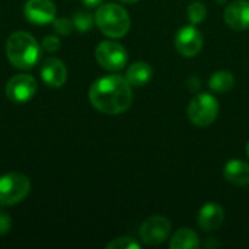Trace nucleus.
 I'll use <instances>...</instances> for the list:
<instances>
[{
  "instance_id": "f257e3e1",
  "label": "nucleus",
  "mask_w": 249,
  "mask_h": 249,
  "mask_svg": "<svg viewBox=\"0 0 249 249\" xmlns=\"http://www.w3.org/2000/svg\"><path fill=\"white\" fill-rule=\"evenodd\" d=\"M89 101L95 109L107 115L125 112L133 102L131 85L125 77L111 74L98 79L89 89Z\"/></svg>"
},
{
  "instance_id": "f03ea898",
  "label": "nucleus",
  "mask_w": 249,
  "mask_h": 249,
  "mask_svg": "<svg viewBox=\"0 0 249 249\" xmlns=\"http://www.w3.org/2000/svg\"><path fill=\"white\" fill-rule=\"evenodd\" d=\"M6 55L13 67L28 70L41 60L42 48L31 34L19 31L7 38Z\"/></svg>"
},
{
  "instance_id": "7ed1b4c3",
  "label": "nucleus",
  "mask_w": 249,
  "mask_h": 249,
  "mask_svg": "<svg viewBox=\"0 0 249 249\" xmlns=\"http://www.w3.org/2000/svg\"><path fill=\"white\" fill-rule=\"evenodd\" d=\"M95 23L99 31L109 38L124 36L131 25L128 12L117 3L101 4L95 13Z\"/></svg>"
},
{
  "instance_id": "20e7f679",
  "label": "nucleus",
  "mask_w": 249,
  "mask_h": 249,
  "mask_svg": "<svg viewBox=\"0 0 249 249\" xmlns=\"http://www.w3.org/2000/svg\"><path fill=\"white\" fill-rule=\"evenodd\" d=\"M219 102L217 99L210 95V93H198L196 95L190 104H188V109H187V115L188 120L198 127H207L210 124H213L219 115Z\"/></svg>"
},
{
  "instance_id": "39448f33",
  "label": "nucleus",
  "mask_w": 249,
  "mask_h": 249,
  "mask_svg": "<svg viewBox=\"0 0 249 249\" xmlns=\"http://www.w3.org/2000/svg\"><path fill=\"white\" fill-rule=\"evenodd\" d=\"M31 190V181L19 172H9L0 177V204L15 206L20 203Z\"/></svg>"
},
{
  "instance_id": "423d86ee",
  "label": "nucleus",
  "mask_w": 249,
  "mask_h": 249,
  "mask_svg": "<svg viewBox=\"0 0 249 249\" xmlns=\"http://www.w3.org/2000/svg\"><path fill=\"white\" fill-rule=\"evenodd\" d=\"M95 57L99 66L109 71L121 70L128 60L125 48L115 41H102L95 50Z\"/></svg>"
},
{
  "instance_id": "0eeeda50",
  "label": "nucleus",
  "mask_w": 249,
  "mask_h": 249,
  "mask_svg": "<svg viewBox=\"0 0 249 249\" xmlns=\"http://www.w3.org/2000/svg\"><path fill=\"white\" fill-rule=\"evenodd\" d=\"M171 220L165 216H152L143 222L140 228V238L146 245H160L169 238Z\"/></svg>"
},
{
  "instance_id": "6e6552de",
  "label": "nucleus",
  "mask_w": 249,
  "mask_h": 249,
  "mask_svg": "<svg viewBox=\"0 0 249 249\" xmlns=\"http://www.w3.org/2000/svg\"><path fill=\"white\" fill-rule=\"evenodd\" d=\"M204 45L203 34L194 26H182L175 35V48L184 57H196Z\"/></svg>"
},
{
  "instance_id": "1a4fd4ad",
  "label": "nucleus",
  "mask_w": 249,
  "mask_h": 249,
  "mask_svg": "<svg viewBox=\"0 0 249 249\" xmlns=\"http://www.w3.org/2000/svg\"><path fill=\"white\" fill-rule=\"evenodd\" d=\"M36 92V80L29 74H16L6 85V95L16 104H25L34 98Z\"/></svg>"
},
{
  "instance_id": "9d476101",
  "label": "nucleus",
  "mask_w": 249,
  "mask_h": 249,
  "mask_svg": "<svg viewBox=\"0 0 249 249\" xmlns=\"http://www.w3.org/2000/svg\"><path fill=\"white\" fill-rule=\"evenodd\" d=\"M25 18L35 25L51 23L57 16L55 4L51 0H28L23 6Z\"/></svg>"
},
{
  "instance_id": "9b49d317",
  "label": "nucleus",
  "mask_w": 249,
  "mask_h": 249,
  "mask_svg": "<svg viewBox=\"0 0 249 249\" xmlns=\"http://www.w3.org/2000/svg\"><path fill=\"white\" fill-rule=\"evenodd\" d=\"M41 77L51 88H61L67 80V69L60 58L48 57L42 61Z\"/></svg>"
},
{
  "instance_id": "f8f14e48",
  "label": "nucleus",
  "mask_w": 249,
  "mask_h": 249,
  "mask_svg": "<svg viewBox=\"0 0 249 249\" xmlns=\"http://www.w3.org/2000/svg\"><path fill=\"white\" fill-rule=\"evenodd\" d=\"M225 22L235 31L249 29V0H236L225 9Z\"/></svg>"
},
{
  "instance_id": "ddd939ff",
  "label": "nucleus",
  "mask_w": 249,
  "mask_h": 249,
  "mask_svg": "<svg viewBox=\"0 0 249 249\" xmlns=\"http://www.w3.org/2000/svg\"><path fill=\"white\" fill-rule=\"evenodd\" d=\"M197 222H198V226L206 232L216 231L225 222V210L222 206L216 203H207L200 209Z\"/></svg>"
},
{
  "instance_id": "4468645a",
  "label": "nucleus",
  "mask_w": 249,
  "mask_h": 249,
  "mask_svg": "<svg viewBox=\"0 0 249 249\" xmlns=\"http://www.w3.org/2000/svg\"><path fill=\"white\" fill-rule=\"evenodd\" d=\"M223 177L228 182L238 185V187H245L249 184V163L239 160V159H232L229 160L225 168H223Z\"/></svg>"
},
{
  "instance_id": "2eb2a0df",
  "label": "nucleus",
  "mask_w": 249,
  "mask_h": 249,
  "mask_svg": "<svg viewBox=\"0 0 249 249\" xmlns=\"http://www.w3.org/2000/svg\"><path fill=\"white\" fill-rule=\"evenodd\" d=\"M153 76V70L150 67V64H147L146 61H136L133 63L125 73V79L131 86L136 88H142L144 85H147L150 82Z\"/></svg>"
},
{
  "instance_id": "dca6fc26",
  "label": "nucleus",
  "mask_w": 249,
  "mask_h": 249,
  "mask_svg": "<svg viewBox=\"0 0 249 249\" xmlns=\"http://www.w3.org/2000/svg\"><path fill=\"white\" fill-rule=\"evenodd\" d=\"M171 249H198L200 248V238L198 235L188 228H182L174 233L169 242Z\"/></svg>"
},
{
  "instance_id": "f3484780",
  "label": "nucleus",
  "mask_w": 249,
  "mask_h": 249,
  "mask_svg": "<svg viewBox=\"0 0 249 249\" xmlns=\"http://www.w3.org/2000/svg\"><path fill=\"white\" fill-rule=\"evenodd\" d=\"M233 85H235V76L228 70H219L213 73L209 79V88L216 93L229 92L233 88Z\"/></svg>"
},
{
  "instance_id": "a211bd4d",
  "label": "nucleus",
  "mask_w": 249,
  "mask_h": 249,
  "mask_svg": "<svg viewBox=\"0 0 249 249\" xmlns=\"http://www.w3.org/2000/svg\"><path fill=\"white\" fill-rule=\"evenodd\" d=\"M187 16H188V20L193 25H198V23H201L206 19L207 7L201 1H194V3H191L187 7Z\"/></svg>"
},
{
  "instance_id": "6ab92c4d",
  "label": "nucleus",
  "mask_w": 249,
  "mask_h": 249,
  "mask_svg": "<svg viewBox=\"0 0 249 249\" xmlns=\"http://www.w3.org/2000/svg\"><path fill=\"white\" fill-rule=\"evenodd\" d=\"M71 20H73L74 29H77L79 32H88L90 31L95 22V16H92L88 12H76Z\"/></svg>"
},
{
  "instance_id": "aec40b11",
  "label": "nucleus",
  "mask_w": 249,
  "mask_h": 249,
  "mask_svg": "<svg viewBox=\"0 0 249 249\" xmlns=\"http://www.w3.org/2000/svg\"><path fill=\"white\" fill-rule=\"evenodd\" d=\"M107 249H140V244L131 236H121L111 241L107 245Z\"/></svg>"
},
{
  "instance_id": "412c9836",
  "label": "nucleus",
  "mask_w": 249,
  "mask_h": 249,
  "mask_svg": "<svg viewBox=\"0 0 249 249\" xmlns=\"http://www.w3.org/2000/svg\"><path fill=\"white\" fill-rule=\"evenodd\" d=\"M53 23H54V31L60 35H69L74 29L73 20L69 18H55Z\"/></svg>"
},
{
  "instance_id": "4be33fe9",
  "label": "nucleus",
  "mask_w": 249,
  "mask_h": 249,
  "mask_svg": "<svg viewBox=\"0 0 249 249\" xmlns=\"http://www.w3.org/2000/svg\"><path fill=\"white\" fill-rule=\"evenodd\" d=\"M60 47H61V42H60V39H58L57 36H54V35H47V36L42 39V42H41V48H42V51H45V53H55V51L60 50Z\"/></svg>"
},
{
  "instance_id": "5701e85b",
  "label": "nucleus",
  "mask_w": 249,
  "mask_h": 249,
  "mask_svg": "<svg viewBox=\"0 0 249 249\" xmlns=\"http://www.w3.org/2000/svg\"><path fill=\"white\" fill-rule=\"evenodd\" d=\"M10 229H12V219H10V216L6 212L0 210V236L6 235Z\"/></svg>"
},
{
  "instance_id": "b1692460",
  "label": "nucleus",
  "mask_w": 249,
  "mask_h": 249,
  "mask_svg": "<svg viewBox=\"0 0 249 249\" xmlns=\"http://www.w3.org/2000/svg\"><path fill=\"white\" fill-rule=\"evenodd\" d=\"M82 3L88 7H96V6H101L102 0H82Z\"/></svg>"
},
{
  "instance_id": "393cba45",
  "label": "nucleus",
  "mask_w": 249,
  "mask_h": 249,
  "mask_svg": "<svg viewBox=\"0 0 249 249\" xmlns=\"http://www.w3.org/2000/svg\"><path fill=\"white\" fill-rule=\"evenodd\" d=\"M204 247H206V248H214V247L217 248V247H220V242H217V241H214V239L210 238V239H207V241L204 242Z\"/></svg>"
},
{
  "instance_id": "a878e982",
  "label": "nucleus",
  "mask_w": 249,
  "mask_h": 249,
  "mask_svg": "<svg viewBox=\"0 0 249 249\" xmlns=\"http://www.w3.org/2000/svg\"><path fill=\"white\" fill-rule=\"evenodd\" d=\"M120 1H123V3H136L139 0H120Z\"/></svg>"
},
{
  "instance_id": "bb28decb",
  "label": "nucleus",
  "mask_w": 249,
  "mask_h": 249,
  "mask_svg": "<svg viewBox=\"0 0 249 249\" xmlns=\"http://www.w3.org/2000/svg\"><path fill=\"white\" fill-rule=\"evenodd\" d=\"M245 153H247V156H248V159H249V142L247 143V147H245Z\"/></svg>"
},
{
  "instance_id": "cd10ccee",
  "label": "nucleus",
  "mask_w": 249,
  "mask_h": 249,
  "mask_svg": "<svg viewBox=\"0 0 249 249\" xmlns=\"http://www.w3.org/2000/svg\"><path fill=\"white\" fill-rule=\"evenodd\" d=\"M216 1H217L219 4H225V3H226V0H216Z\"/></svg>"
}]
</instances>
